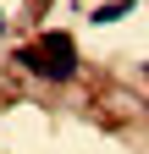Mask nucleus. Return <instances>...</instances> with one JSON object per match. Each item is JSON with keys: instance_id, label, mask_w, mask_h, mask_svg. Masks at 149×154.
Wrapping results in <instances>:
<instances>
[{"instance_id": "nucleus-4", "label": "nucleus", "mask_w": 149, "mask_h": 154, "mask_svg": "<svg viewBox=\"0 0 149 154\" xmlns=\"http://www.w3.org/2000/svg\"><path fill=\"white\" fill-rule=\"evenodd\" d=\"M0 22H6V17H0Z\"/></svg>"}, {"instance_id": "nucleus-3", "label": "nucleus", "mask_w": 149, "mask_h": 154, "mask_svg": "<svg viewBox=\"0 0 149 154\" xmlns=\"http://www.w3.org/2000/svg\"><path fill=\"white\" fill-rule=\"evenodd\" d=\"M127 11H133V0H105V6H94V11H88V22H94V28H105V22H122Z\"/></svg>"}, {"instance_id": "nucleus-1", "label": "nucleus", "mask_w": 149, "mask_h": 154, "mask_svg": "<svg viewBox=\"0 0 149 154\" xmlns=\"http://www.w3.org/2000/svg\"><path fill=\"white\" fill-rule=\"evenodd\" d=\"M39 50H44L50 83H72V77H78V44H72V33H61V28L39 33Z\"/></svg>"}, {"instance_id": "nucleus-2", "label": "nucleus", "mask_w": 149, "mask_h": 154, "mask_svg": "<svg viewBox=\"0 0 149 154\" xmlns=\"http://www.w3.org/2000/svg\"><path fill=\"white\" fill-rule=\"evenodd\" d=\"M11 61L22 66V72H33V77H50V66H44V50H39V44H22V50H11Z\"/></svg>"}]
</instances>
